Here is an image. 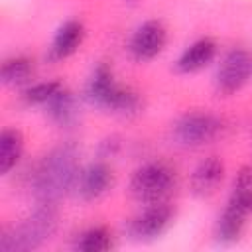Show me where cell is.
<instances>
[{
	"instance_id": "8992f818",
	"label": "cell",
	"mask_w": 252,
	"mask_h": 252,
	"mask_svg": "<svg viewBox=\"0 0 252 252\" xmlns=\"http://www.w3.org/2000/svg\"><path fill=\"white\" fill-rule=\"evenodd\" d=\"M252 75V57L248 51L244 49H230L217 71L215 77V87L219 91V94H234L236 91H240L246 81Z\"/></svg>"
},
{
	"instance_id": "277c9868",
	"label": "cell",
	"mask_w": 252,
	"mask_h": 252,
	"mask_svg": "<svg viewBox=\"0 0 252 252\" xmlns=\"http://www.w3.org/2000/svg\"><path fill=\"white\" fill-rule=\"evenodd\" d=\"M173 189V171L163 163H146L132 175L130 191L136 201L154 205L163 203V199Z\"/></svg>"
},
{
	"instance_id": "4fadbf2b",
	"label": "cell",
	"mask_w": 252,
	"mask_h": 252,
	"mask_svg": "<svg viewBox=\"0 0 252 252\" xmlns=\"http://www.w3.org/2000/svg\"><path fill=\"white\" fill-rule=\"evenodd\" d=\"M85 37V28L81 22L77 20H67L55 33L53 41H51V57L53 59H65L69 55H73L79 45L83 43Z\"/></svg>"
},
{
	"instance_id": "9a60e30c",
	"label": "cell",
	"mask_w": 252,
	"mask_h": 252,
	"mask_svg": "<svg viewBox=\"0 0 252 252\" xmlns=\"http://www.w3.org/2000/svg\"><path fill=\"white\" fill-rule=\"evenodd\" d=\"M45 108H47L49 118H51L53 122L61 124V126H69V124H73V120L77 118L75 98H73V94H71L67 89H63V87L53 94V98L45 104Z\"/></svg>"
},
{
	"instance_id": "8fae6325",
	"label": "cell",
	"mask_w": 252,
	"mask_h": 252,
	"mask_svg": "<svg viewBox=\"0 0 252 252\" xmlns=\"http://www.w3.org/2000/svg\"><path fill=\"white\" fill-rule=\"evenodd\" d=\"M224 177V163L211 156L207 159H203L191 175V191L195 197H211L213 193H217L219 185L222 183Z\"/></svg>"
},
{
	"instance_id": "d6986e66",
	"label": "cell",
	"mask_w": 252,
	"mask_h": 252,
	"mask_svg": "<svg viewBox=\"0 0 252 252\" xmlns=\"http://www.w3.org/2000/svg\"><path fill=\"white\" fill-rule=\"evenodd\" d=\"M232 197L252 213V165L242 167L234 179Z\"/></svg>"
},
{
	"instance_id": "52a82bcc",
	"label": "cell",
	"mask_w": 252,
	"mask_h": 252,
	"mask_svg": "<svg viewBox=\"0 0 252 252\" xmlns=\"http://www.w3.org/2000/svg\"><path fill=\"white\" fill-rule=\"evenodd\" d=\"M173 222V211L165 203L148 205L128 226V232L136 240H154L161 236Z\"/></svg>"
},
{
	"instance_id": "2e32d148",
	"label": "cell",
	"mask_w": 252,
	"mask_h": 252,
	"mask_svg": "<svg viewBox=\"0 0 252 252\" xmlns=\"http://www.w3.org/2000/svg\"><path fill=\"white\" fill-rule=\"evenodd\" d=\"M33 75V63L32 59L24 57V55H16V57H10L4 61L2 65V83L8 85V87H20V85H26Z\"/></svg>"
},
{
	"instance_id": "30bf717a",
	"label": "cell",
	"mask_w": 252,
	"mask_h": 252,
	"mask_svg": "<svg viewBox=\"0 0 252 252\" xmlns=\"http://www.w3.org/2000/svg\"><path fill=\"white\" fill-rule=\"evenodd\" d=\"M112 185V171L104 163H91L83 171H79L75 189L77 195L85 201H94L102 197Z\"/></svg>"
},
{
	"instance_id": "9c48e42d",
	"label": "cell",
	"mask_w": 252,
	"mask_h": 252,
	"mask_svg": "<svg viewBox=\"0 0 252 252\" xmlns=\"http://www.w3.org/2000/svg\"><path fill=\"white\" fill-rule=\"evenodd\" d=\"M248 215H250V211L242 203H238L234 197H230V201L226 203V207L222 209V213L219 215V220L215 224V238L220 244L236 242L244 230Z\"/></svg>"
},
{
	"instance_id": "3957f363",
	"label": "cell",
	"mask_w": 252,
	"mask_h": 252,
	"mask_svg": "<svg viewBox=\"0 0 252 252\" xmlns=\"http://www.w3.org/2000/svg\"><path fill=\"white\" fill-rule=\"evenodd\" d=\"M85 96L91 104L118 114H136L142 108L140 96L134 91L116 85L112 71L104 63L93 71L85 89Z\"/></svg>"
},
{
	"instance_id": "7c38bea8",
	"label": "cell",
	"mask_w": 252,
	"mask_h": 252,
	"mask_svg": "<svg viewBox=\"0 0 252 252\" xmlns=\"http://www.w3.org/2000/svg\"><path fill=\"white\" fill-rule=\"evenodd\" d=\"M217 55V43L209 37L197 39L195 43H191L177 59L175 67L179 73H197L201 69H205Z\"/></svg>"
},
{
	"instance_id": "ac0fdd59",
	"label": "cell",
	"mask_w": 252,
	"mask_h": 252,
	"mask_svg": "<svg viewBox=\"0 0 252 252\" xmlns=\"http://www.w3.org/2000/svg\"><path fill=\"white\" fill-rule=\"evenodd\" d=\"M61 89V83L57 81H45V83H35L32 87H28L22 94V100L28 104V106H45L53 94Z\"/></svg>"
},
{
	"instance_id": "e0dca14e",
	"label": "cell",
	"mask_w": 252,
	"mask_h": 252,
	"mask_svg": "<svg viewBox=\"0 0 252 252\" xmlns=\"http://www.w3.org/2000/svg\"><path fill=\"white\" fill-rule=\"evenodd\" d=\"M112 246V236L104 226L87 228L77 236L75 248L81 252H104Z\"/></svg>"
},
{
	"instance_id": "5bb4252c",
	"label": "cell",
	"mask_w": 252,
	"mask_h": 252,
	"mask_svg": "<svg viewBox=\"0 0 252 252\" xmlns=\"http://www.w3.org/2000/svg\"><path fill=\"white\" fill-rule=\"evenodd\" d=\"M24 152V136L22 132L8 128L0 134V173H10L20 161Z\"/></svg>"
},
{
	"instance_id": "6da1fadb",
	"label": "cell",
	"mask_w": 252,
	"mask_h": 252,
	"mask_svg": "<svg viewBox=\"0 0 252 252\" xmlns=\"http://www.w3.org/2000/svg\"><path fill=\"white\" fill-rule=\"evenodd\" d=\"M79 175L77 150L69 144L47 152L33 173V195L39 205H57V201L75 187Z\"/></svg>"
},
{
	"instance_id": "7a4b0ae2",
	"label": "cell",
	"mask_w": 252,
	"mask_h": 252,
	"mask_svg": "<svg viewBox=\"0 0 252 252\" xmlns=\"http://www.w3.org/2000/svg\"><path fill=\"white\" fill-rule=\"evenodd\" d=\"M57 226V213L53 205H39L28 219L6 230L0 238L2 252H30L51 238Z\"/></svg>"
},
{
	"instance_id": "5b68a950",
	"label": "cell",
	"mask_w": 252,
	"mask_h": 252,
	"mask_svg": "<svg viewBox=\"0 0 252 252\" xmlns=\"http://www.w3.org/2000/svg\"><path fill=\"white\" fill-rule=\"evenodd\" d=\"M222 132V122L207 112H191L173 124V138L181 146H205L217 140Z\"/></svg>"
},
{
	"instance_id": "ba28073f",
	"label": "cell",
	"mask_w": 252,
	"mask_h": 252,
	"mask_svg": "<svg viewBox=\"0 0 252 252\" xmlns=\"http://www.w3.org/2000/svg\"><path fill=\"white\" fill-rule=\"evenodd\" d=\"M167 43V32L161 22L148 20L132 33L130 39V53L136 61H150L158 57Z\"/></svg>"
}]
</instances>
